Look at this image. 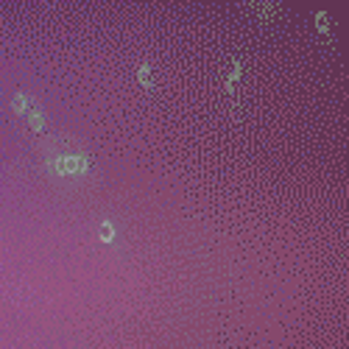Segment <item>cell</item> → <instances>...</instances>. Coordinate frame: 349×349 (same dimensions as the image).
Here are the masks:
<instances>
[{"label": "cell", "instance_id": "1", "mask_svg": "<svg viewBox=\"0 0 349 349\" xmlns=\"http://www.w3.org/2000/svg\"><path fill=\"white\" fill-rule=\"evenodd\" d=\"M48 168L61 179H84L89 174V157L81 151H59L48 159Z\"/></svg>", "mask_w": 349, "mask_h": 349}, {"label": "cell", "instance_id": "2", "mask_svg": "<svg viewBox=\"0 0 349 349\" xmlns=\"http://www.w3.org/2000/svg\"><path fill=\"white\" fill-rule=\"evenodd\" d=\"M115 237H117V227H115L112 221H101V240H104V243H112Z\"/></svg>", "mask_w": 349, "mask_h": 349}, {"label": "cell", "instance_id": "3", "mask_svg": "<svg viewBox=\"0 0 349 349\" xmlns=\"http://www.w3.org/2000/svg\"><path fill=\"white\" fill-rule=\"evenodd\" d=\"M28 123H31V129H34V131H42V129H45V115H42V109H28Z\"/></svg>", "mask_w": 349, "mask_h": 349}, {"label": "cell", "instance_id": "4", "mask_svg": "<svg viewBox=\"0 0 349 349\" xmlns=\"http://www.w3.org/2000/svg\"><path fill=\"white\" fill-rule=\"evenodd\" d=\"M11 109H14V112H28V109H31V104H28V95H23V92H17V95L11 98Z\"/></svg>", "mask_w": 349, "mask_h": 349}, {"label": "cell", "instance_id": "5", "mask_svg": "<svg viewBox=\"0 0 349 349\" xmlns=\"http://www.w3.org/2000/svg\"><path fill=\"white\" fill-rule=\"evenodd\" d=\"M137 79L143 87H154V76H151V67L148 64H140L137 67Z\"/></svg>", "mask_w": 349, "mask_h": 349}, {"label": "cell", "instance_id": "6", "mask_svg": "<svg viewBox=\"0 0 349 349\" xmlns=\"http://www.w3.org/2000/svg\"><path fill=\"white\" fill-rule=\"evenodd\" d=\"M316 23H319V28H321V31H327V14H324V11H319V14H316Z\"/></svg>", "mask_w": 349, "mask_h": 349}]
</instances>
